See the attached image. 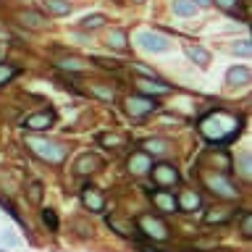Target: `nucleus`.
<instances>
[{
  "label": "nucleus",
  "instance_id": "f257e3e1",
  "mask_svg": "<svg viewBox=\"0 0 252 252\" xmlns=\"http://www.w3.org/2000/svg\"><path fill=\"white\" fill-rule=\"evenodd\" d=\"M239 131H242V116L223 108L213 110L200 121V134L213 145H226V142L239 137Z\"/></svg>",
  "mask_w": 252,
  "mask_h": 252
},
{
  "label": "nucleus",
  "instance_id": "f03ea898",
  "mask_svg": "<svg viewBox=\"0 0 252 252\" xmlns=\"http://www.w3.org/2000/svg\"><path fill=\"white\" fill-rule=\"evenodd\" d=\"M27 147L39 158V160L53 163V165H61L63 160H66V153H68V150L63 147L61 142L42 139V137H27Z\"/></svg>",
  "mask_w": 252,
  "mask_h": 252
},
{
  "label": "nucleus",
  "instance_id": "7ed1b4c3",
  "mask_svg": "<svg viewBox=\"0 0 252 252\" xmlns=\"http://www.w3.org/2000/svg\"><path fill=\"white\" fill-rule=\"evenodd\" d=\"M205 184H208V189L216 197H223V200H236L239 197V189H236V184L231 181V173H208L205 176Z\"/></svg>",
  "mask_w": 252,
  "mask_h": 252
},
{
  "label": "nucleus",
  "instance_id": "20e7f679",
  "mask_svg": "<svg viewBox=\"0 0 252 252\" xmlns=\"http://www.w3.org/2000/svg\"><path fill=\"white\" fill-rule=\"evenodd\" d=\"M137 226H139V231L145 236H150L153 242H165L171 236V228L160 216H150V213H145V216L137 218Z\"/></svg>",
  "mask_w": 252,
  "mask_h": 252
},
{
  "label": "nucleus",
  "instance_id": "39448f33",
  "mask_svg": "<svg viewBox=\"0 0 252 252\" xmlns=\"http://www.w3.org/2000/svg\"><path fill=\"white\" fill-rule=\"evenodd\" d=\"M158 108H160V102L155 97H147V94H129V97L124 100V110L131 118H145L150 113H155Z\"/></svg>",
  "mask_w": 252,
  "mask_h": 252
},
{
  "label": "nucleus",
  "instance_id": "423d86ee",
  "mask_svg": "<svg viewBox=\"0 0 252 252\" xmlns=\"http://www.w3.org/2000/svg\"><path fill=\"white\" fill-rule=\"evenodd\" d=\"M137 42H139L142 50H147V53H168L171 50V39L158 34V32H139Z\"/></svg>",
  "mask_w": 252,
  "mask_h": 252
},
{
  "label": "nucleus",
  "instance_id": "0eeeda50",
  "mask_svg": "<svg viewBox=\"0 0 252 252\" xmlns=\"http://www.w3.org/2000/svg\"><path fill=\"white\" fill-rule=\"evenodd\" d=\"M55 124V110L53 108H45V110H37V113L27 116L21 121V126L27 131H47L50 126Z\"/></svg>",
  "mask_w": 252,
  "mask_h": 252
},
{
  "label": "nucleus",
  "instance_id": "6e6552de",
  "mask_svg": "<svg viewBox=\"0 0 252 252\" xmlns=\"http://www.w3.org/2000/svg\"><path fill=\"white\" fill-rule=\"evenodd\" d=\"M150 173H153V181H155V187H160V189H168L173 184H179V171L173 168L171 163H158L150 168Z\"/></svg>",
  "mask_w": 252,
  "mask_h": 252
},
{
  "label": "nucleus",
  "instance_id": "1a4fd4ad",
  "mask_svg": "<svg viewBox=\"0 0 252 252\" xmlns=\"http://www.w3.org/2000/svg\"><path fill=\"white\" fill-rule=\"evenodd\" d=\"M150 200H153L155 210L158 213H179V202H176V194L168 192V189H150Z\"/></svg>",
  "mask_w": 252,
  "mask_h": 252
},
{
  "label": "nucleus",
  "instance_id": "9d476101",
  "mask_svg": "<svg viewBox=\"0 0 252 252\" xmlns=\"http://www.w3.org/2000/svg\"><path fill=\"white\" fill-rule=\"evenodd\" d=\"M126 165H129L131 176H145V173H150V168H153V155H147L145 150H137V153H131Z\"/></svg>",
  "mask_w": 252,
  "mask_h": 252
},
{
  "label": "nucleus",
  "instance_id": "9b49d317",
  "mask_svg": "<svg viewBox=\"0 0 252 252\" xmlns=\"http://www.w3.org/2000/svg\"><path fill=\"white\" fill-rule=\"evenodd\" d=\"M82 205L92 213H105V197L97 187H84L82 189Z\"/></svg>",
  "mask_w": 252,
  "mask_h": 252
},
{
  "label": "nucleus",
  "instance_id": "f8f14e48",
  "mask_svg": "<svg viewBox=\"0 0 252 252\" xmlns=\"http://www.w3.org/2000/svg\"><path fill=\"white\" fill-rule=\"evenodd\" d=\"M139 94H147V97H155V94H168L173 92L171 84L160 82V79H139Z\"/></svg>",
  "mask_w": 252,
  "mask_h": 252
},
{
  "label": "nucleus",
  "instance_id": "ddd939ff",
  "mask_svg": "<svg viewBox=\"0 0 252 252\" xmlns=\"http://www.w3.org/2000/svg\"><path fill=\"white\" fill-rule=\"evenodd\" d=\"M176 202H179V213H194V210H200V208H202L200 194L192 192V189H184V192L176 197Z\"/></svg>",
  "mask_w": 252,
  "mask_h": 252
},
{
  "label": "nucleus",
  "instance_id": "4468645a",
  "mask_svg": "<svg viewBox=\"0 0 252 252\" xmlns=\"http://www.w3.org/2000/svg\"><path fill=\"white\" fill-rule=\"evenodd\" d=\"M100 165H102V160L97 155H92V153H87V155H82L79 160L74 163V171L79 173V176H87V173H94V171H100Z\"/></svg>",
  "mask_w": 252,
  "mask_h": 252
},
{
  "label": "nucleus",
  "instance_id": "2eb2a0df",
  "mask_svg": "<svg viewBox=\"0 0 252 252\" xmlns=\"http://www.w3.org/2000/svg\"><path fill=\"white\" fill-rule=\"evenodd\" d=\"M39 8H42L47 16H68L71 13L68 0H39Z\"/></svg>",
  "mask_w": 252,
  "mask_h": 252
},
{
  "label": "nucleus",
  "instance_id": "dca6fc26",
  "mask_svg": "<svg viewBox=\"0 0 252 252\" xmlns=\"http://www.w3.org/2000/svg\"><path fill=\"white\" fill-rule=\"evenodd\" d=\"M250 68L247 66H234V68H228V74H226V82L231 84V87H244V84H250Z\"/></svg>",
  "mask_w": 252,
  "mask_h": 252
},
{
  "label": "nucleus",
  "instance_id": "f3484780",
  "mask_svg": "<svg viewBox=\"0 0 252 252\" xmlns=\"http://www.w3.org/2000/svg\"><path fill=\"white\" fill-rule=\"evenodd\" d=\"M105 45L113 47V50H118V53H124L126 47H129V37H126L124 29H110L108 37H105Z\"/></svg>",
  "mask_w": 252,
  "mask_h": 252
},
{
  "label": "nucleus",
  "instance_id": "a211bd4d",
  "mask_svg": "<svg viewBox=\"0 0 252 252\" xmlns=\"http://www.w3.org/2000/svg\"><path fill=\"white\" fill-rule=\"evenodd\" d=\"M16 19H19L24 27H29V29H45L47 27V19L39 16V13H34V11H21Z\"/></svg>",
  "mask_w": 252,
  "mask_h": 252
},
{
  "label": "nucleus",
  "instance_id": "6ab92c4d",
  "mask_svg": "<svg viewBox=\"0 0 252 252\" xmlns=\"http://www.w3.org/2000/svg\"><path fill=\"white\" fill-rule=\"evenodd\" d=\"M187 58L192 63H197L200 68H205L210 63V53L205 50V47H200V45H187Z\"/></svg>",
  "mask_w": 252,
  "mask_h": 252
},
{
  "label": "nucleus",
  "instance_id": "aec40b11",
  "mask_svg": "<svg viewBox=\"0 0 252 252\" xmlns=\"http://www.w3.org/2000/svg\"><path fill=\"white\" fill-rule=\"evenodd\" d=\"M142 147H145L147 155H163L171 145H168V139H163V137H150V139L142 142Z\"/></svg>",
  "mask_w": 252,
  "mask_h": 252
},
{
  "label": "nucleus",
  "instance_id": "412c9836",
  "mask_svg": "<svg viewBox=\"0 0 252 252\" xmlns=\"http://www.w3.org/2000/svg\"><path fill=\"white\" fill-rule=\"evenodd\" d=\"M226 220H231V210H226V208H213L205 213V223L213 226V223H226Z\"/></svg>",
  "mask_w": 252,
  "mask_h": 252
},
{
  "label": "nucleus",
  "instance_id": "4be33fe9",
  "mask_svg": "<svg viewBox=\"0 0 252 252\" xmlns=\"http://www.w3.org/2000/svg\"><path fill=\"white\" fill-rule=\"evenodd\" d=\"M173 13L176 16H194L197 5L192 3V0H173Z\"/></svg>",
  "mask_w": 252,
  "mask_h": 252
},
{
  "label": "nucleus",
  "instance_id": "5701e85b",
  "mask_svg": "<svg viewBox=\"0 0 252 252\" xmlns=\"http://www.w3.org/2000/svg\"><path fill=\"white\" fill-rule=\"evenodd\" d=\"M105 21H108V19H105L102 13H92V16H84V19L79 21V27H82V29H100Z\"/></svg>",
  "mask_w": 252,
  "mask_h": 252
},
{
  "label": "nucleus",
  "instance_id": "b1692460",
  "mask_svg": "<svg viewBox=\"0 0 252 252\" xmlns=\"http://www.w3.org/2000/svg\"><path fill=\"white\" fill-rule=\"evenodd\" d=\"M58 68H63V71H84L87 63L79 61V58H61L58 61Z\"/></svg>",
  "mask_w": 252,
  "mask_h": 252
},
{
  "label": "nucleus",
  "instance_id": "393cba45",
  "mask_svg": "<svg viewBox=\"0 0 252 252\" xmlns=\"http://www.w3.org/2000/svg\"><path fill=\"white\" fill-rule=\"evenodd\" d=\"M108 226L113 228L116 234H121V236H131V234H134V228H131L129 223H124V220H118L116 216H113V218H108Z\"/></svg>",
  "mask_w": 252,
  "mask_h": 252
},
{
  "label": "nucleus",
  "instance_id": "a878e982",
  "mask_svg": "<svg viewBox=\"0 0 252 252\" xmlns=\"http://www.w3.org/2000/svg\"><path fill=\"white\" fill-rule=\"evenodd\" d=\"M16 74H19V68H16V66H11V63H0V87L8 84Z\"/></svg>",
  "mask_w": 252,
  "mask_h": 252
},
{
  "label": "nucleus",
  "instance_id": "bb28decb",
  "mask_svg": "<svg viewBox=\"0 0 252 252\" xmlns=\"http://www.w3.org/2000/svg\"><path fill=\"white\" fill-rule=\"evenodd\" d=\"M27 197H29V200L32 202H39V200H42V181H29V187H27Z\"/></svg>",
  "mask_w": 252,
  "mask_h": 252
},
{
  "label": "nucleus",
  "instance_id": "cd10ccee",
  "mask_svg": "<svg viewBox=\"0 0 252 252\" xmlns=\"http://www.w3.org/2000/svg\"><path fill=\"white\" fill-rule=\"evenodd\" d=\"M42 223L50 228L53 234L58 231V216H55V210H50V208H45V210H42Z\"/></svg>",
  "mask_w": 252,
  "mask_h": 252
},
{
  "label": "nucleus",
  "instance_id": "c85d7f7f",
  "mask_svg": "<svg viewBox=\"0 0 252 252\" xmlns=\"http://www.w3.org/2000/svg\"><path fill=\"white\" fill-rule=\"evenodd\" d=\"M239 173H242V176L244 179H250V150H242V153H239Z\"/></svg>",
  "mask_w": 252,
  "mask_h": 252
},
{
  "label": "nucleus",
  "instance_id": "c756f323",
  "mask_svg": "<svg viewBox=\"0 0 252 252\" xmlns=\"http://www.w3.org/2000/svg\"><path fill=\"white\" fill-rule=\"evenodd\" d=\"M231 53H234V55H242V58H247V55L252 53L250 39H239V45H231Z\"/></svg>",
  "mask_w": 252,
  "mask_h": 252
},
{
  "label": "nucleus",
  "instance_id": "7c9ffc66",
  "mask_svg": "<svg viewBox=\"0 0 252 252\" xmlns=\"http://www.w3.org/2000/svg\"><path fill=\"white\" fill-rule=\"evenodd\" d=\"M90 92H92V94H97L100 100H113V87L108 90V87H100V84H94V87H90Z\"/></svg>",
  "mask_w": 252,
  "mask_h": 252
},
{
  "label": "nucleus",
  "instance_id": "2f4dec72",
  "mask_svg": "<svg viewBox=\"0 0 252 252\" xmlns=\"http://www.w3.org/2000/svg\"><path fill=\"white\" fill-rule=\"evenodd\" d=\"M216 5L223 8L226 13H236V11H239V5H242V0H216Z\"/></svg>",
  "mask_w": 252,
  "mask_h": 252
},
{
  "label": "nucleus",
  "instance_id": "473e14b6",
  "mask_svg": "<svg viewBox=\"0 0 252 252\" xmlns=\"http://www.w3.org/2000/svg\"><path fill=\"white\" fill-rule=\"evenodd\" d=\"M242 234L244 236H252V213L250 210L242 213Z\"/></svg>",
  "mask_w": 252,
  "mask_h": 252
},
{
  "label": "nucleus",
  "instance_id": "72a5a7b5",
  "mask_svg": "<svg viewBox=\"0 0 252 252\" xmlns=\"http://www.w3.org/2000/svg\"><path fill=\"white\" fill-rule=\"evenodd\" d=\"M100 142H102V145H121V137H116V134H110V137H100Z\"/></svg>",
  "mask_w": 252,
  "mask_h": 252
},
{
  "label": "nucleus",
  "instance_id": "f704fd0d",
  "mask_svg": "<svg viewBox=\"0 0 252 252\" xmlns=\"http://www.w3.org/2000/svg\"><path fill=\"white\" fill-rule=\"evenodd\" d=\"M3 242L8 244V247H16V244H19V239H16L13 234H3Z\"/></svg>",
  "mask_w": 252,
  "mask_h": 252
},
{
  "label": "nucleus",
  "instance_id": "c9c22d12",
  "mask_svg": "<svg viewBox=\"0 0 252 252\" xmlns=\"http://www.w3.org/2000/svg\"><path fill=\"white\" fill-rule=\"evenodd\" d=\"M139 252H165V250H155V247H150V244H139Z\"/></svg>",
  "mask_w": 252,
  "mask_h": 252
},
{
  "label": "nucleus",
  "instance_id": "e433bc0d",
  "mask_svg": "<svg viewBox=\"0 0 252 252\" xmlns=\"http://www.w3.org/2000/svg\"><path fill=\"white\" fill-rule=\"evenodd\" d=\"M192 3H194L197 8H208V5H210V0H192Z\"/></svg>",
  "mask_w": 252,
  "mask_h": 252
},
{
  "label": "nucleus",
  "instance_id": "4c0bfd02",
  "mask_svg": "<svg viewBox=\"0 0 252 252\" xmlns=\"http://www.w3.org/2000/svg\"><path fill=\"white\" fill-rule=\"evenodd\" d=\"M137 3H145V0H137Z\"/></svg>",
  "mask_w": 252,
  "mask_h": 252
}]
</instances>
